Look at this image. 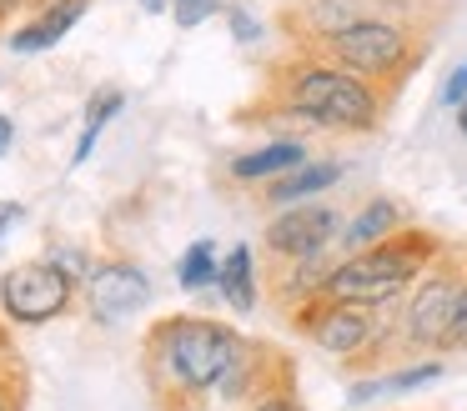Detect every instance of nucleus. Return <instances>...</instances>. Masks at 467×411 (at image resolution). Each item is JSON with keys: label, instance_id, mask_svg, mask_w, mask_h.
<instances>
[{"label": "nucleus", "instance_id": "nucleus-31", "mask_svg": "<svg viewBox=\"0 0 467 411\" xmlns=\"http://www.w3.org/2000/svg\"><path fill=\"white\" fill-rule=\"evenodd\" d=\"M5 346H11V336H5V326H0V356H5Z\"/></svg>", "mask_w": 467, "mask_h": 411}, {"label": "nucleus", "instance_id": "nucleus-1", "mask_svg": "<svg viewBox=\"0 0 467 411\" xmlns=\"http://www.w3.org/2000/svg\"><path fill=\"white\" fill-rule=\"evenodd\" d=\"M276 96L282 110L317 130H342V136H367V130L382 126L387 116V90L372 80L352 76V70L332 66L312 50V56H296L282 66L276 76Z\"/></svg>", "mask_w": 467, "mask_h": 411}, {"label": "nucleus", "instance_id": "nucleus-5", "mask_svg": "<svg viewBox=\"0 0 467 411\" xmlns=\"http://www.w3.org/2000/svg\"><path fill=\"white\" fill-rule=\"evenodd\" d=\"M387 321H392V301H337V296H312L292 311V326L302 331L312 346H322L337 361H362L387 346Z\"/></svg>", "mask_w": 467, "mask_h": 411}, {"label": "nucleus", "instance_id": "nucleus-2", "mask_svg": "<svg viewBox=\"0 0 467 411\" xmlns=\"http://www.w3.org/2000/svg\"><path fill=\"white\" fill-rule=\"evenodd\" d=\"M151 346V376L166 396H212L216 381L242 356L246 336L216 316H161L146 336Z\"/></svg>", "mask_w": 467, "mask_h": 411}, {"label": "nucleus", "instance_id": "nucleus-17", "mask_svg": "<svg viewBox=\"0 0 467 411\" xmlns=\"http://www.w3.org/2000/svg\"><path fill=\"white\" fill-rule=\"evenodd\" d=\"M216 266H222L216 246L212 241H196V246H186L182 266H176V281H182L186 291H206V286H216Z\"/></svg>", "mask_w": 467, "mask_h": 411}, {"label": "nucleus", "instance_id": "nucleus-25", "mask_svg": "<svg viewBox=\"0 0 467 411\" xmlns=\"http://www.w3.org/2000/svg\"><path fill=\"white\" fill-rule=\"evenodd\" d=\"M442 96H447V106H457V100L467 96V60H462V70H457V76L447 80V90H442Z\"/></svg>", "mask_w": 467, "mask_h": 411}, {"label": "nucleus", "instance_id": "nucleus-29", "mask_svg": "<svg viewBox=\"0 0 467 411\" xmlns=\"http://www.w3.org/2000/svg\"><path fill=\"white\" fill-rule=\"evenodd\" d=\"M16 5H21V0H0V20H11V15H16Z\"/></svg>", "mask_w": 467, "mask_h": 411}, {"label": "nucleus", "instance_id": "nucleus-12", "mask_svg": "<svg viewBox=\"0 0 467 411\" xmlns=\"http://www.w3.org/2000/svg\"><path fill=\"white\" fill-rule=\"evenodd\" d=\"M302 160H306V146H302V140L276 136V140H266V146L236 156V160H232V176H236V180H276V176H286L292 166H302Z\"/></svg>", "mask_w": 467, "mask_h": 411}, {"label": "nucleus", "instance_id": "nucleus-26", "mask_svg": "<svg viewBox=\"0 0 467 411\" xmlns=\"http://www.w3.org/2000/svg\"><path fill=\"white\" fill-rule=\"evenodd\" d=\"M16 146V126H11V116H0V156Z\"/></svg>", "mask_w": 467, "mask_h": 411}, {"label": "nucleus", "instance_id": "nucleus-10", "mask_svg": "<svg viewBox=\"0 0 467 411\" xmlns=\"http://www.w3.org/2000/svg\"><path fill=\"white\" fill-rule=\"evenodd\" d=\"M86 5L91 0H51V5H41L31 15V26H21L11 36V50L16 56H36V50H51L56 40H66V30L76 26V20L86 15Z\"/></svg>", "mask_w": 467, "mask_h": 411}, {"label": "nucleus", "instance_id": "nucleus-6", "mask_svg": "<svg viewBox=\"0 0 467 411\" xmlns=\"http://www.w3.org/2000/svg\"><path fill=\"white\" fill-rule=\"evenodd\" d=\"M71 301H76V276H66L51 256L5 266V276H0V311L16 326H46V321L66 316Z\"/></svg>", "mask_w": 467, "mask_h": 411}, {"label": "nucleus", "instance_id": "nucleus-20", "mask_svg": "<svg viewBox=\"0 0 467 411\" xmlns=\"http://www.w3.org/2000/svg\"><path fill=\"white\" fill-rule=\"evenodd\" d=\"M447 346L467 351V276H462V296H457V316H452V331H447Z\"/></svg>", "mask_w": 467, "mask_h": 411}, {"label": "nucleus", "instance_id": "nucleus-9", "mask_svg": "<svg viewBox=\"0 0 467 411\" xmlns=\"http://www.w3.org/2000/svg\"><path fill=\"white\" fill-rule=\"evenodd\" d=\"M86 301L96 321H126L141 306H151V276L131 261H101L86 271Z\"/></svg>", "mask_w": 467, "mask_h": 411}, {"label": "nucleus", "instance_id": "nucleus-23", "mask_svg": "<svg viewBox=\"0 0 467 411\" xmlns=\"http://www.w3.org/2000/svg\"><path fill=\"white\" fill-rule=\"evenodd\" d=\"M232 36H236V40H256V36H262V26H256L246 10H232Z\"/></svg>", "mask_w": 467, "mask_h": 411}, {"label": "nucleus", "instance_id": "nucleus-13", "mask_svg": "<svg viewBox=\"0 0 467 411\" xmlns=\"http://www.w3.org/2000/svg\"><path fill=\"white\" fill-rule=\"evenodd\" d=\"M397 226H402V206H397V200H387V196H377V200H367V206L347 221L337 241H347V251H362V246H372V241L392 236Z\"/></svg>", "mask_w": 467, "mask_h": 411}, {"label": "nucleus", "instance_id": "nucleus-11", "mask_svg": "<svg viewBox=\"0 0 467 411\" xmlns=\"http://www.w3.org/2000/svg\"><path fill=\"white\" fill-rule=\"evenodd\" d=\"M337 180H342V160H302V166H292L286 176L266 180L262 200L266 206H296V200L322 196V190L337 186Z\"/></svg>", "mask_w": 467, "mask_h": 411}, {"label": "nucleus", "instance_id": "nucleus-28", "mask_svg": "<svg viewBox=\"0 0 467 411\" xmlns=\"http://www.w3.org/2000/svg\"><path fill=\"white\" fill-rule=\"evenodd\" d=\"M457 130H462V136H467V96L457 100Z\"/></svg>", "mask_w": 467, "mask_h": 411}, {"label": "nucleus", "instance_id": "nucleus-21", "mask_svg": "<svg viewBox=\"0 0 467 411\" xmlns=\"http://www.w3.org/2000/svg\"><path fill=\"white\" fill-rule=\"evenodd\" d=\"M16 221H26V206L21 200H0V246H5V236H11Z\"/></svg>", "mask_w": 467, "mask_h": 411}, {"label": "nucleus", "instance_id": "nucleus-27", "mask_svg": "<svg viewBox=\"0 0 467 411\" xmlns=\"http://www.w3.org/2000/svg\"><path fill=\"white\" fill-rule=\"evenodd\" d=\"M0 411H21V396H16V391H5V386H0Z\"/></svg>", "mask_w": 467, "mask_h": 411}, {"label": "nucleus", "instance_id": "nucleus-4", "mask_svg": "<svg viewBox=\"0 0 467 411\" xmlns=\"http://www.w3.org/2000/svg\"><path fill=\"white\" fill-rule=\"evenodd\" d=\"M312 50L322 60H332V66L382 86L387 96H392L407 70L422 60V40H412V30L392 15H352L347 26L327 30L322 40H312Z\"/></svg>", "mask_w": 467, "mask_h": 411}, {"label": "nucleus", "instance_id": "nucleus-8", "mask_svg": "<svg viewBox=\"0 0 467 411\" xmlns=\"http://www.w3.org/2000/svg\"><path fill=\"white\" fill-rule=\"evenodd\" d=\"M342 236V216L332 206H312V200H296V206H282L266 226V251L282 261H306L322 256L332 241Z\"/></svg>", "mask_w": 467, "mask_h": 411}, {"label": "nucleus", "instance_id": "nucleus-7", "mask_svg": "<svg viewBox=\"0 0 467 411\" xmlns=\"http://www.w3.org/2000/svg\"><path fill=\"white\" fill-rule=\"evenodd\" d=\"M462 276L467 271H432L427 266L412 286V301L402 306V336L412 346H447V331H452V316H457V296H462Z\"/></svg>", "mask_w": 467, "mask_h": 411}, {"label": "nucleus", "instance_id": "nucleus-24", "mask_svg": "<svg viewBox=\"0 0 467 411\" xmlns=\"http://www.w3.org/2000/svg\"><path fill=\"white\" fill-rule=\"evenodd\" d=\"M161 406H166V411H222V406H206L202 396H166Z\"/></svg>", "mask_w": 467, "mask_h": 411}, {"label": "nucleus", "instance_id": "nucleus-18", "mask_svg": "<svg viewBox=\"0 0 467 411\" xmlns=\"http://www.w3.org/2000/svg\"><path fill=\"white\" fill-rule=\"evenodd\" d=\"M166 5H171V20L182 30H196V26H206V20L222 10V0H166Z\"/></svg>", "mask_w": 467, "mask_h": 411}, {"label": "nucleus", "instance_id": "nucleus-19", "mask_svg": "<svg viewBox=\"0 0 467 411\" xmlns=\"http://www.w3.org/2000/svg\"><path fill=\"white\" fill-rule=\"evenodd\" d=\"M246 411H306V406H302V396H296V391L286 386V381H276V386L256 391Z\"/></svg>", "mask_w": 467, "mask_h": 411}, {"label": "nucleus", "instance_id": "nucleus-22", "mask_svg": "<svg viewBox=\"0 0 467 411\" xmlns=\"http://www.w3.org/2000/svg\"><path fill=\"white\" fill-rule=\"evenodd\" d=\"M51 261L66 271V276H86V271H91V266H86V256H81V251H51Z\"/></svg>", "mask_w": 467, "mask_h": 411}, {"label": "nucleus", "instance_id": "nucleus-16", "mask_svg": "<svg viewBox=\"0 0 467 411\" xmlns=\"http://www.w3.org/2000/svg\"><path fill=\"white\" fill-rule=\"evenodd\" d=\"M437 376H442V361H417V366H402V371H392V376H382V381L352 386V401L382 396V391H417V386H427V381H437Z\"/></svg>", "mask_w": 467, "mask_h": 411}, {"label": "nucleus", "instance_id": "nucleus-15", "mask_svg": "<svg viewBox=\"0 0 467 411\" xmlns=\"http://www.w3.org/2000/svg\"><path fill=\"white\" fill-rule=\"evenodd\" d=\"M121 86H101V90H91V100H86V120H81V140H76V160L71 166H86L91 160V150H96V140H101V130L111 126V116L121 110Z\"/></svg>", "mask_w": 467, "mask_h": 411}, {"label": "nucleus", "instance_id": "nucleus-3", "mask_svg": "<svg viewBox=\"0 0 467 411\" xmlns=\"http://www.w3.org/2000/svg\"><path fill=\"white\" fill-rule=\"evenodd\" d=\"M442 261V241L422 226H397L392 236L372 241V246L352 251L347 261H337L332 276H327L322 296H337V301H397L427 266Z\"/></svg>", "mask_w": 467, "mask_h": 411}, {"label": "nucleus", "instance_id": "nucleus-14", "mask_svg": "<svg viewBox=\"0 0 467 411\" xmlns=\"http://www.w3.org/2000/svg\"><path fill=\"white\" fill-rule=\"evenodd\" d=\"M216 291L226 296V306L256 311V261H252V246H232V256L216 266Z\"/></svg>", "mask_w": 467, "mask_h": 411}, {"label": "nucleus", "instance_id": "nucleus-30", "mask_svg": "<svg viewBox=\"0 0 467 411\" xmlns=\"http://www.w3.org/2000/svg\"><path fill=\"white\" fill-rule=\"evenodd\" d=\"M141 5H146V10H166V0H141Z\"/></svg>", "mask_w": 467, "mask_h": 411}]
</instances>
